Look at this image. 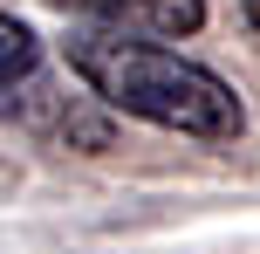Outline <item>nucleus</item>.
Returning <instances> with one entry per match:
<instances>
[{"mask_svg": "<svg viewBox=\"0 0 260 254\" xmlns=\"http://www.w3.org/2000/svg\"><path fill=\"white\" fill-rule=\"evenodd\" d=\"M69 69L123 117H144L178 137H240V96L212 69L185 62L178 48H157V35L130 27H89L69 35Z\"/></svg>", "mask_w": 260, "mask_h": 254, "instance_id": "1", "label": "nucleus"}, {"mask_svg": "<svg viewBox=\"0 0 260 254\" xmlns=\"http://www.w3.org/2000/svg\"><path fill=\"white\" fill-rule=\"evenodd\" d=\"M62 14H82L96 27H130V35H157V41H178L206 27V0H48Z\"/></svg>", "mask_w": 260, "mask_h": 254, "instance_id": "2", "label": "nucleus"}, {"mask_svg": "<svg viewBox=\"0 0 260 254\" xmlns=\"http://www.w3.org/2000/svg\"><path fill=\"white\" fill-rule=\"evenodd\" d=\"M35 69H41V41H35V27L14 21V14H0V96H14Z\"/></svg>", "mask_w": 260, "mask_h": 254, "instance_id": "3", "label": "nucleus"}, {"mask_svg": "<svg viewBox=\"0 0 260 254\" xmlns=\"http://www.w3.org/2000/svg\"><path fill=\"white\" fill-rule=\"evenodd\" d=\"M247 27H253V35H260V0H247Z\"/></svg>", "mask_w": 260, "mask_h": 254, "instance_id": "4", "label": "nucleus"}]
</instances>
